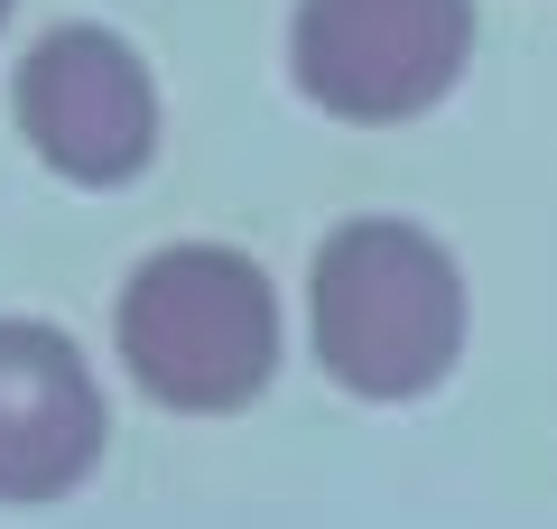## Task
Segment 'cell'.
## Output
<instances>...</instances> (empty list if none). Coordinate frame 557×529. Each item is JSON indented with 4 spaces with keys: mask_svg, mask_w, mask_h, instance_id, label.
<instances>
[{
    "mask_svg": "<svg viewBox=\"0 0 557 529\" xmlns=\"http://www.w3.org/2000/svg\"><path fill=\"white\" fill-rule=\"evenodd\" d=\"M307 344L344 399H428L465 362V270L428 223L354 214L307 260Z\"/></svg>",
    "mask_w": 557,
    "mask_h": 529,
    "instance_id": "1",
    "label": "cell"
},
{
    "mask_svg": "<svg viewBox=\"0 0 557 529\" xmlns=\"http://www.w3.org/2000/svg\"><path fill=\"white\" fill-rule=\"evenodd\" d=\"M112 353L168 418H242L278 381V288L233 242H159L112 297Z\"/></svg>",
    "mask_w": 557,
    "mask_h": 529,
    "instance_id": "2",
    "label": "cell"
},
{
    "mask_svg": "<svg viewBox=\"0 0 557 529\" xmlns=\"http://www.w3.org/2000/svg\"><path fill=\"white\" fill-rule=\"evenodd\" d=\"M474 65V0H298L288 84L325 121L399 131L437 112Z\"/></svg>",
    "mask_w": 557,
    "mask_h": 529,
    "instance_id": "3",
    "label": "cell"
},
{
    "mask_svg": "<svg viewBox=\"0 0 557 529\" xmlns=\"http://www.w3.org/2000/svg\"><path fill=\"white\" fill-rule=\"evenodd\" d=\"M10 121L38 149V168L84 196L139 186L159 168V75L102 20H57L28 38L20 75H10Z\"/></svg>",
    "mask_w": 557,
    "mask_h": 529,
    "instance_id": "4",
    "label": "cell"
},
{
    "mask_svg": "<svg viewBox=\"0 0 557 529\" xmlns=\"http://www.w3.org/2000/svg\"><path fill=\"white\" fill-rule=\"evenodd\" d=\"M102 446H112V399L75 334L47 316H0V510L84 492Z\"/></svg>",
    "mask_w": 557,
    "mask_h": 529,
    "instance_id": "5",
    "label": "cell"
},
{
    "mask_svg": "<svg viewBox=\"0 0 557 529\" xmlns=\"http://www.w3.org/2000/svg\"><path fill=\"white\" fill-rule=\"evenodd\" d=\"M10 10H20V0H0V28H10Z\"/></svg>",
    "mask_w": 557,
    "mask_h": 529,
    "instance_id": "6",
    "label": "cell"
}]
</instances>
